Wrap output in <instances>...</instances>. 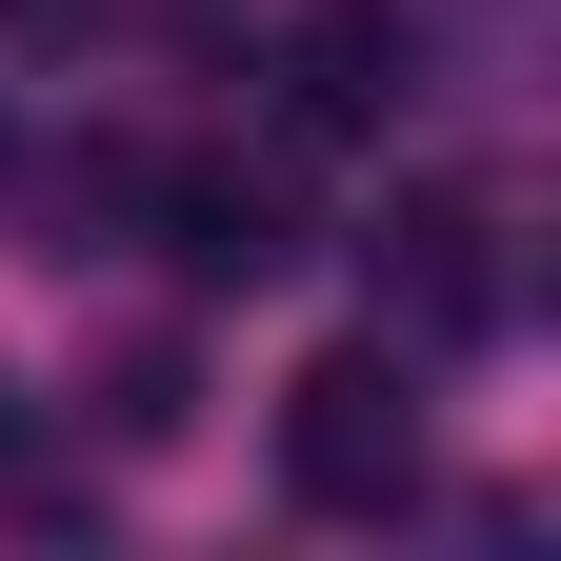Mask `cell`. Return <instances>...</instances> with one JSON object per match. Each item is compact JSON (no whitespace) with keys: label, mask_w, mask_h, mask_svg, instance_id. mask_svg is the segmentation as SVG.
<instances>
[{"label":"cell","mask_w":561,"mask_h":561,"mask_svg":"<svg viewBox=\"0 0 561 561\" xmlns=\"http://www.w3.org/2000/svg\"><path fill=\"white\" fill-rule=\"evenodd\" d=\"M280 481H301L321 522H401L421 502V362L401 341H321V362L280 381Z\"/></svg>","instance_id":"1"},{"label":"cell","mask_w":561,"mask_h":561,"mask_svg":"<svg viewBox=\"0 0 561 561\" xmlns=\"http://www.w3.org/2000/svg\"><path fill=\"white\" fill-rule=\"evenodd\" d=\"M401 81H421L401 0H301V21H280V121H301V140H381Z\"/></svg>","instance_id":"3"},{"label":"cell","mask_w":561,"mask_h":561,"mask_svg":"<svg viewBox=\"0 0 561 561\" xmlns=\"http://www.w3.org/2000/svg\"><path fill=\"white\" fill-rule=\"evenodd\" d=\"M140 221H161L201 280H280L301 261V181L280 161H140Z\"/></svg>","instance_id":"4"},{"label":"cell","mask_w":561,"mask_h":561,"mask_svg":"<svg viewBox=\"0 0 561 561\" xmlns=\"http://www.w3.org/2000/svg\"><path fill=\"white\" fill-rule=\"evenodd\" d=\"M362 261H381V341H401V362H442V341H481V321L522 301L502 201H481V181H401L381 221H362Z\"/></svg>","instance_id":"2"},{"label":"cell","mask_w":561,"mask_h":561,"mask_svg":"<svg viewBox=\"0 0 561 561\" xmlns=\"http://www.w3.org/2000/svg\"><path fill=\"white\" fill-rule=\"evenodd\" d=\"M0 21H21V41H81V21H101V0H0Z\"/></svg>","instance_id":"5"}]
</instances>
